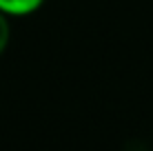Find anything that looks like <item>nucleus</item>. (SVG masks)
<instances>
[{
	"mask_svg": "<svg viewBox=\"0 0 153 151\" xmlns=\"http://www.w3.org/2000/svg\"><path fill=\"white\" fill-rule=\"evenodd\" d=\"M45 4V0H0V11L9 18H25L36 13Z\"/></svg>",
	"mask_w": 153,
	"mask_h": 151,
	"instance_id": "nucleus-1",
	"label": "nucleus"
},
{
	"mask_svg": "<svg viewBox=\"0 0 153 151\" xmlns=\"http://www.w3.org/2000/svg\"><path fill=\"white\" fill-rule=\"evenodd\" d=\"M11 40V27H9V16H4L0 11V56L4 54V49L9 47Z\"/></svg>",
	"mask_w": 153,
	"mask_h": 151,
	"instance_id": "nucleus-2",
	"label": "nucleus"
}]
</instances>
